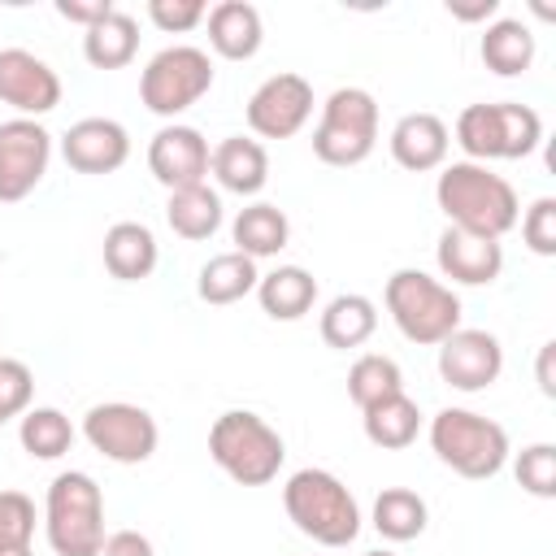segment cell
<instances>
[{
	"label": "cell",
	"instance_id": "1",
	"mask_svg": "<svg viewBox=\"0 0 556 556\" xmlns=\"http://www.w3.org/2000/svg\"><path fill=\"white\" fill-rule=\"evenodd\" d=\"M434 200H439L447 226L482 235V239H504L521 217V200H517L513 182L478 161L443 165L439 182H434Z\"/></svg>",
	"mask_w": 556,
	"mask_h": 556
},
{
	"label": "cell",
	"instance_id": "2",
	"mask_svg": "<svg viewBox=\"0 0 556 556\" xmlns=\"http://www.w3.org/2000/svg\"><path fill=\"white\" fill-rule=\"evenodd\" d=\"M282 508L291 526L321 547H348L361 534V504L330 469H295L282 486Z\"/></svg>",
	"mask_w": 556,
	"mask_h": 556
},
{
	"label": "cell",
	"instance_id": "3",
	"mask_svg": "<svg viewBox=\"0 0 556 556\" xmlns=\"http://www.w3.org/2000/svg\"><path fill=\"white\" fill-rule=\"evenodd\" d=\"M208 456L213 465L239 482V486H265L278 478L282 460H287V443L282 434L252 408H226L213 426H208Z\"/></svg>",
	"mask_w": 556,
	"mask_h": 556
},
{
	"label": "cell",
	"instance_id": "4",
	"mask_svg": "<svg viewBox=\"0 0 556 556\" xmlns=\"http://www.w3.org/2000/svg\"><path fill=\"white\" fill-rule=\"evenodd\" d=\"M43 534L56 556H100L104 547V495L83 469H65L43 495Z\"/></svg>",
	"mask_w": 556,
	"mask_h": 556
},
{
	"label": "cell",
	"instance_id": "5",
	"mask_svg": "<svg viewBox=\"0 0 556 556\" xmlns=\"http://www.w3.org/2000/svg\"><path fill=\"white\" fill-rule=\"evenodd\" d=\"M382 304L408 343L439 348L452 330H460V295L426 269H395L382 287Z\"/></svg>",
	"mask_w": 556,
	"mask_h": 556
},
{
	"label": "cell",
	"instance_id": "6",
	"mask_svg": "<svg viewBox=\"0 0 556 556\" xmlns=\"http://www.w3.org/2000/svg\"><path fill=\"white\" fill-rule=\"evenodd\" d=\"M456 143L465 161H521L543 143V117L530 104L495 100V104H465L456 117Z\"/></svg>",
	"mask_w": 556,
	"mask_h": 556
},
{
	"label": "cell",
	"instance_id": "7",
	"mask_svg": "<svg viewBox=\"0 0 556 556\" xmlns=\"http://www.w3.org/2000/svg\"><path fill=\"white\" fill-rule=\"evenodd\" d=\"M430 447L452 473L486 482L508 460V430L473 408H439L430 417Z\"/></svg>",
	"mask_w": 556,
	"mask_h": 556
},
{
	"label": "cell",
	"instance_id": "8",
	"mask_svg": "<svg viewBox=\"0 0 556 556\" xmlns=\"http://www.w3.org/2000/svg\"><path fill=\"white\" fill-rule=\"evenodd\" d=\"M378 143V100L365 87H334L313 126V156L348 169L361 165Z\"/></svg>",
	"mask_w": 556,
	"mask_h": 556
},
{
	"label": "cell",
	"instance_id": "9",
	"mask_svg": "<svg viewBox=\"0 0 556 556\" xmlns=\"http://www.w3.org/2000/svg\"><path fill=\"white\" fill-rule=\"evenodd\" d=\"M208 87H213V56L204 48H191V43L161 48L139 74L143 109L156 117H169V122L178 113H187L195 100H204Z\"/></svg>",
	"mask_w": 556,
	"mask_h": 556
},
{
	"label": "cell",
	"instance_id": "10",
	"mask_svg": "<svg viewBox=\"0 0 556 556\" xmlns=\"http://www.w3.org/2000/svg\"><path fill=\"white\" fill-rule=\"evenodd\" d=\"M83 439L113 465H143L156 452L161 430H156V417L148 408L126 404V400H109V404L87 408Z\"/></svg>",
	"mask_w": 556,
	"mask_h": 556
},
{
	"label": "cell",
	"instance_id": "11",
	"mask_svg": "<svg viewBox=\"0 0 556 556\" xmlns=\"http://www.w3.org/2000/svg\"><path fill=\"white\" fill-rule=\"evenodd\" d=\"M243 117L256 139H291L313 117V83L295 70H278L248 96Z\"/></svg>",
	"mask_w": 556,
	"mask_h": 556
},
{
	"label": "cell",
	"instance_id": "12",
	"mask_svg": "<svg viewBox=\"0 0 556 556\" xmlns=\"http://www.w3.org/2000/svg\"><path fill=\"white\" fill-rule=\"evenodd\" d=\"M52 161V135L35 117H9L0 122V204L26 200Z\"/></svg>",
	"mask_w": 556,
	"mask_h": 556
},
{
	"label": "cell",
	"instance_id": "13",
	"mask_svg": "<svg viewBox=\"0 0 556 556\" xmlns=\"http://www.w3.org/2000/svg\"><path fill=\"white\" fill-rule=\"evenodd\" d=\"M504 369V348L491 330H452L443 343H439V378L452 387V391H486Z\"/></svg>",
	"mask_w": 556,
	"mask_h": 556
},
{
	"label": "cell",
	"instance_id": "14",
	"mask_svg": "<svg viewBox=\"0 0 556 556\" xmlns=\"http://www.w3.org/2000/svg\"><path fill=\"white\" fill-rule=\"evenodd\" d=\"M0 104L17 109V117H43L61 104V78L56 70L26 52V48H0Z\"/></svg>",
	"mask_w": 556,
	"mask_h": 556
},
{
	"label": "cell",
	"instance_id": "15",
	"mask_svg": "<svg viewBox=\"0 0 556 556\" xmlns=\"http://www.w3.org/2000/svg\"><path fill=\"white\" fill-rule=\"evenodd\" d=\"M208 156H213L208 139L195 126H182V122L161 126L148 143V169L165 191H182V187L204 182L208 178Z\"/></svg>",
	"mask_w": 556,
	"mask_h": 556
},
{
	"label": "cell",
	"instance_id": "16",
	"mask_svg": "<svg viewBox=\"0 0 556 556\" xmlns=\"http://www.w3.org/2000/svg\"><path fill=\"white\" fill-rule=\"evenodd\" d=\"M61 156L74 174H117L130 161V135L113 117H78L61 135Z\"/></svg>",
	"mask_w": 556,
	"mask_h": 556
},
{
	"label": "cell",
	"instance_id": "17",
	"mask_svg": "<svg viewBox=\"0 0 556 556\" xmlns=\"http://www.w3.org/2000/svg\"><path fill=\"white\" fill-rule=\"evenodd\" d=\"M434 261H439V274L452 278L456 287H491V282L500 278V269H504V243L447 226V230L439 235ZM452 282H447V287H452Z\"/></svg>",
	"mask_w": 556,
	"mask_h": 556
},
{
	"label": "cell",
	"instance_id": "18",
	"mask_svg": "<svg viewBox=\"0 0 556 556\" xmlns=\"http://www.w3.org/2000/svg\"><path fill=\"white\" fill-rule=\"evenodd\" d=\"M391 156L400 169L408 174H426V169H443L447 161V148H452V130L439 113H404L395 126H391V139H387Z\"/></svg>",
	"mask_w": 556,
	"mask_h": 556
},
{
	"label": "cell",
	"instance_id": "19",
	"mask_svg": "<svg viewBox=\"0 0 556 556\" xmlns=\"http://www.w3.org/2000/svg\"><path fill=\"white\" fill-rule=\"evenodd\" d=\"M208 48L222 61H252L265 43V22L261 9L248 0H222L208 9Z\"/></svg>",
	"mask_w": 556,
	"mask_h": 556
},
{
	"label": "cell",
	"instance_id": "20",
	"mask_svg": "<svg viewBox=\"0 0 556 556\" xmlns=\"http://www.w3.org/2000/svg\"><path fill=\"white\" fill-rule=\"evenodd\" d=\"M208 174L217 178L222 191L235 195H256L269 182V152L261 139H243V135H226L213 156H208Z\"/></svg>",
	"mask_w": 556,
	"mask_h": 556
},
{
	"label": "cell",
	"instance_id": "21",
	"mask_svg": "<svg viewBox=\"0 0 556 556\" xmlns=\"http://www.w3.org/2000/svg\"><path fill=\"white\" fill-rule=\"evenodd\" d=\"M104 269L117 278V282H139L156 269L161 261V248H156V235L143 226V222H113L104 230Z\"/></svg>",
	"mask_w": 556,
	"mask_h": 556
},
{
	"label": "cell",
	"instance_id": "22",
	"mask_svg": "<svg viewBox=\"0 0 556 556\" xmlns=\"http://www.w3.org/2000/svg\"><path fill=\"white\" fill-rule=\"evenodd\" d=\"M256 304L274 321H300L317 304V278L304 265H278V269L261 274Z\"/></svg>",
	"mask_w": 556,
	"mask_h": 556
},
{
	"label": "cell",
	"instance_id": "23",
	"mask_svg": "<svg viewBox=\"0 0 556 556\" xmlns=\"http://www.w3.org/2000/svg\"><path fill=\"white\" fill-rule=\"evenodd\" d=\"M230 239H235V252H243L252 261H265V256H278L291 243V222H287V213L278 204L256 200V204L235 213Z\"/></svg>",
	"mask_w": 556,
	"mask_h": 556
},
{
	"label": "cell",
	"instance_id": "24",
	"mask_svg": "<svg viewBox=\"0 0 556 556\" xmlns=\"http://www.w3.org/2000/svg\"><path fill=\"white\" fill-rule=\"evenodd\" d=\"M478 56L491 74L500 78H517L534 65V35L521 17H495L486 22L482 30V43H478Z\"/></svg>",
	"mask_w": 556,
	"mask_h": 556
},
{
	"label": "cell",
	"instance_id": "25",
	"mask_svg": "<svg viewBox=\"0 0 556 556\" xmlns=\"http://www.w3.org/2000/svg\"><path fill=\"white\" fill-rule=\"evenodd\" d=\"M374 330H378V304L369 295H361V291H343L321 308V339L334 352L369 343Z\"/></svg>",
	"mask_w": 556,
	"mask_h": 556
},
{
	"label": "cell",
	"instance_id": "26",
	"mask_svg": "<svg viewBox=\"0 0 556 556\" xmlns=\"http://www.w3.org/2000/svg\"><path fill=\"white\" fill-rule=\"evenodd\" d=\"M165 222H169V230H174L178 239H187V243L213 239L217 226H222V195H217L208 182L169 191V200H165Z\"/></svg>",
	"mask_w": 556,
	"mask_h": 556
},
{
	"label": "cell",
	"instance_id": "27",
	"mask_svg": "<svg viewBox=\"0 0 556 556\" xmlns=\"http://www.w3.org/2000/svg\"><path fill=\"white\" fill-rule=\"evenodd\" d=\"M256 282H261L256 261L230 248V252H217V256H208V261L200 265L195 291H200V300H204V304H235V300L252 295V291H256Z\"/></svg>",
	"mask_w": 556,
	"mask_h": 556
},
{
	"label": "cell",
	"instance_id": "28",
	"mask_svg": "<svg viewBox=\"0 0 556 556\" xmlns=\"http://www.w3.org/2000/svg\"><path fill=\"white\" fill-rule=\"evenodd\" d=\"M135 52H139V22L122 9H113L109 17L83 30V56L96 70H122L135 61Z\"/></svg>",
	"mask_w": 556,
	"mask_h": 556
},
{
	"label": "cell",
	"instance_id": "29",
	"mask_svg": "<svg viewBox=\"0 0 556 556\" xmlns=\"http://www.w3.org/2000/svg\"><path fill=\"white\" fill-rule=\"evenodd\" d=\"M361 421H365V439H369L374 447L400 452V447H408V443L417 439V430H421V408H417V400H408V395L400 391V395H387V400L369 404V408L361 413Z\"/></svg>",
	"mask_w": 556,
	"mask_h": 556
},
{
	"label": "cell",
	"instance_id": "30",
	"mask_svg": "<svg viewBox=\"0 0 556 556\" xmlns=\"http://www.w3.org/2000/svg\"><path fill=\"white\" fill-rule=\"evenodd\" d=\"M430 521V508L426 500L413 491V486H382L378 500H374V513H369V526L387 539V543H408L426 530Z\"/></svg>",
	"mask_w": 556,
	"mask_h": 556
},
{
	"label": "cell",
	"instance_id": "31",
	"mask_svg": "<svg viewBox=\"0 0 556 556\" xmlns=\"http://www.w3.org/2000/svg\"><path fill=\"white\" fill-rule=\"evenodd\" d=\"M17 439H22V452L35 456V460H61L74 443V426L61 408L52 404H39V408H26L17 417Z\"/></svg>",
	"mask_w": 556,
	"mask_h": 556
},
{
	"label": "cell",
	"instance_id": "32",
	"mask_svg": "<svg viewBox=\"0 0 556 556\" xmlns=\"http://www.w3.org/2000/svg\"><path fill=\"white\" fill-rule=\"evenodd\" d=\"M400 391H404V374H400V365H395L391 356L365 352V356L352 361V369H348V400H352L361 413H365L369 404L387 400V395H400Z\"/></svg>",
	"mask_w": 556,
	"mask_h": 556
},
{
	"label": "cell",
	"instance_id": "33",
	"mask_svg": "<svg viewBox=\"0 0 556 556\" xmlns=\"http://www.w3.org/2000/svg\"><path fill=\"white\" fill-rule=\"evenodd\" d=\"M513 473L521 482V491L539 495V500H552L556 495V447L552 443H530L517 452L513 460Z\"/></svg>",
	"mask_w": 556,
	"mask_h": 556
},
{
	"label": "cell",
	"instance_id": "34",
	"mask_svg": "<svg viewBox=\"0 0 556 556\" xmlns=\"http://www.w3.org/2000/svg\"><path fill=\"white\" fill-rule=\"evenodd\" d=\"M35 539V500L22 491H0V552L30 547Z\"/></svg>",
	"mask_w": 556,
	"mask_h": 556
},
{
	"label": "cell",
	"instance_id": "35",
	"mask_svg": "<svg viewBox=\"0 0 556 556\" xmlns=\"http://www.w3.org/2000/svg\"><path fill=\"white\" fill-rule=\"evenodd\" d=\"M30 395H35V374L26 361L17 356H0V426L22 417L30 408Z\"/></svg>",
	"mask_w": 556,
	"mask_h": 556
},
{
	"label": "cell",
	"instance_id": "36",
	"mask_svg": "<svg viewBox=\"0 0 556 556\" xmlns=\"http://www.w3.org/2000/svg\"><path fill=\"white\" fill-rule=\"evenodd\" d=\"M517 222H521V239L534 256H556V200L552 195H539Z\"/></svg>",
	"mask_w": 556,
	"mask_h": 556
},
{
	"label": "cell",
	"instance_id": "37",
	"mask_svg": "<svg viewBox=\"0 0 556 556\" xmlns=\"http://www.w3.org/2000/svg\"><path fill=\"white\" fill-rule=\"evenodd\" d=\"M148 17L165 35H187L208 17V4L204 0H148Z\"/></svg>",
	"mask_w": 556,
	"mask_h": 556
},
{
	"label": "cell",
	"instance_id": "38",
	"mask_svg": "<svg viewBox=\"0 0 556 556\" xmlns=\"http://www.w3.org/2000/svg\"><path fill=\"white\" fill-rule=\"evenodd\" d=\"M56 13H61L65 22H78V26L87 30V26H96L100 17L113 13V0H56Z\"/></svg>",
	"mask_w": 556,
	"mask_h": 556
},
{
	"label": "cell",
	"instance_id": "39",
	"mask_svg": "<svg viewBox=\"0 0 556 556\" xmlns=\"http://www.w3.org/2000/svg\"><path fill=\"white\" fill-rule=\"evenodd\" d=\"M100 556H156L152 552V539L139 534V530H113L100 547Z\"/></svg>",
	"mask_w": 556,
	"mask_h": 556
},
{
	"label": "cell",
	"instance_id": "40",
	"mask_svg": "<svg viewBox=\"0 0 556 556\" xmlns=\"http://www.w3.org/2000/svg\"><path fill=\"white\" fill-rule=\"evenodd\" d=\"M447 13L456 22H491L500 13V0H473V4H460V0H447Z\"/></svg>",
	"mask_w": 556,
	"mask_h": 556
},
{
	"label": "cell",
	"instance_id": "41",
	"mask_svg": "<svg viewBox=\"0 0 556 556\" xmlns=\"http://www.w3.org/2000/svg\"><path fill=\"white\" fill-rule=\"evenodd\" d=\"M552 361H556V343H543L539 348V391L552 400L556 395V374H552Z\"/></svg>",
	"mask_w": 556,
	"mask_h": 556
},
{
	"label": "cell",
	"instance_id": "42",
	"mask_svg": "<svg viewBox=\"0 0 556 556\" xmlns=\"http://www.w3.org/2000/svg\"><path fill=\"white\" fill-rule=\"evenodd\" d=\"M0 556H30V547H13V552H0Z\"/></svg>",
	"mask_w": 556,
	"mask_h": 556
},
{
	"label": "cell",
	"instance_id": "43",
	"mask_svg": "<svg viewBox=\"0 0 556 556\" xmlns=\"http://www.w3.org/2000/svg\"><path fill=\"white\" fill-rule=\"evenodd\" d=\"M361 556H395V552H387V547H374V552H361Z\"/></svg>",
	"mask_w": 556,
	"mask_h": 556
}]
</instances>
